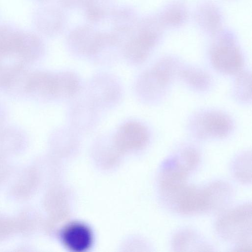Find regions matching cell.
I'll return each mask as SVG.
<instances>
[{
  "mask_svg": "<svg viewBox=\"0 0 252 252\" xmlns=\"http://www.w3.org/2000/svg\"><path fill=\"white\" fill-rule=\"evenodd\" d=\"M252 204L229 207L218 214L215 223L218 236L234 247L252 243Z\"/></svg>",
  "mask_w": 252,
  "mask_h": 252,
  "instance_id": "cell-2",
  "label": "cell"
},
{
  "mask_svg": "<svg viewBox=\"0 0 252 252\" xmlns=\"http://www.w3.org/2000/svg\"><path fill=\"white\" fill-rule=\"evenodd\" d=\"M59 99L66 100L76 96L82 89L79 76L69 71L58 72Z\"/></svg>",
  "mask_w": 252,
  "mask_h": 252,
  "instance_id": "cell-22",
  "label": "cell"
},
{
  "mask_svg": "<svg viewBox=\"0 0 252 252\" xmlns=\"http://www.w3.org/2000/svg\"><path fill=\"white\" fill-rule=\"evenodd\" d=\"M101 31L90 24L78 26L70 30L66 36V44L73 55L92 59L99 43Z\"/></svg>",
  "mask_w": 252,
  "mask_h": 252,
  "instance_id": "cell-7",
  "label": "cell"
},
{
  "mask_svg": "<svg viewBox=\"0 0 252 252\" xmlns=\"http://www.w3.org/2000/svg\"><path fill=\"white\" fill-rule=\"evenodd\" d=\"M157 16L164 28H177L186 23L188 11L184 3L174 0L165 5Z\"/></svg>",
  "mask_w": 252,
  "mask_h": 252,
  "instance_id": "cell-19",
  "label": "cell"
},
{
  "mask_svg": "<svg viewBox=\"0 0 252 252\" xmlns=\"http://www.w3.org/2000/svg\"><path fill=\"white\" fill-rule=\"evenodd\" d=\"M115 8L114 0H86L82 7L86 19L92 24L110 18Z\"/></svg>",
  "mask_w": 252,
  "mask_h": 252,
  "instance_id": "cell-20",
  "label": "cell"
},
{
  "mask_svg": "<svg viewBox=\"0 0 252 252\" xmlns=\"http://www.w3.org/2000/svg\"><path fill=\"white\" fill-rule=\"evenodd\" d=\"M171 248L175 252L213 251L214 247L196 231L182 228L175 232L171 238Z\"/></svg>",
  "mask_w": 252,
  "mask_h": 252,
  "instance_id": "cell-14",
  "label": "cell"
},
{
  "mask_svg": "<svg viewBox=\"0 0 252 252\" xmlns=\"http://www.w3.org/2000/svg\"><path fill=\"white\" fill-rule=\"evenodd\" d=\"M236 77L234 94L235 98L243 102L251 100V73L241 70Z\"/></svg>",
  "mask_w": 252,
  "mask_h": 252,
  "instance_id": "cell-24",
  "label": "cell"
},
{
  "mask_svg": "<svg viewBox=\"0 0 252 252\" xmlns=\"http://www.w3.org/2000/svg\"><path fill=\"white\" fill-rule=\"evenodd\" d=\"M201 161L199 151L188 146L165 158L159 167L158 184H172L187 181L189 176L198 167Z\"/></svg>",
  "mask_w": 252,
  "mask_h": 252,
  "instance_id": "cell-4",
  "label": "cell"
},
{
  "mask_svg": "<svg viewBox=\"0 0 252 252\" xmlns=\"http://www.w3.org/2000/svg\"><path fill=\"white\" fill-rule=\"evenodd\" d=\"M150 132L142 123L128 121L122 124L117 129L114 140L118 145L125 148L140 149L149 143Z\"/></svg>",
  "mask_w": 252,
  "mask_h": 252,
  "instance_id": "cell-9",
  "label": "cell"
},
{
  "mask_svg": "<svg viewBox=\"0 0 252 252\" xmlns=\"http://www.w3.org/2000/svg\"><path fill=\"white\" fill-rule=\"evenodd\" d=\"M25 89L48 99H58V72L39 71L30 75L26 80Z\"/></svg>",
  "mask_w": 252,
  "mask_h": 252,
  "instance_id": "cell-15",
  "label": "cell"
},
{
  "mask_svg": "<svg viewBox=\"0 0 252 252\" xmlns=\"http://www.w3.org/2000/svg\"><path fill=\"white\" fill-rule=\"evenodd\" d=\"M169 85L152 67L138 77L135 89L140 99L147 102H152L163 96Z\"/></svg>",
  "mask_w": 252,
  "mask_h": 252,
  "instance_id": "cell-10",
  "label": "cell"
},
{
  "mask_svg": "<svg viewBox=\"0 0 252 252\" xmlns=\"http://www.w3.org/2000/svg\"><path fill=\"white\" fill-rule=\"evenodd\" d=\"M25 47V32L0 26V58L13 56L23 60Z\"/></svg>",
  "mask_w": 252,
  "mask_h": 252,
  "instance_id": "cell-17",
  "label": "cell"
},
{
  "mask_svg": "<svg viewBox=\"0 0 252 252\" xmlns=\"http://www.w3.org/2000/svg\"></svg>",
  "mask_w": 252,
  "mask_h": 252,
  "instance_id": "cell-27",
  "label": "cell"
},
{
  "mask_svg": "<svg viewBox=\"0 0 252 252\" xmlns=\"http://www.w3.org/2000/svg\"><path fill=\"white\" fill-rule=\"evenodd\" d=\"M86 90L87 99L98 110L113 107L122 96V88L118 81L106 74L93 77Z\"/></svg>",
  "mask_w": 252,
  "mask_h": 252,
  "instance_id": "cell-6",
  "label": "cell"
},
{
  "mask_svg": "<svg viewBox=\"0 0 252 252\" xmlns=\"http://www.w3.org/2000/svg\"><path fill=\"white\" fill-rule=\"evenodd\" d=\"M206 213H221L229 207L234 191L232 185L223 180H216L203 187Z\"/></svg>",
  "mask_w": 252,
  "mask_h": 252,
  "instance_id": "cell-8",
  "label": "cell"
},
{
  "mask_svg": "<svg viewBox=\"0 0 252 252\" xmlns=\"http://www.w3.org/2000/svg\"><path fill=\"white\" fill-rule=\"evenodd\" d=\"M63 8L50 5L43 7L37 15L36 25L39 31L48 36H56L63 32L67 18Z\"/></svg>",
  "mask_w": 252,
  "mask_h": 252,
  "instance_id": "cell-12",
  "label": "cell"
},
{
  "mask_svg": "<svg viewBox=\"0 0 252 252\" xmlns=\"http://www.w3.org/2000/svg\"><path fill=\"white\" fill-rule=\"evenodd\" d=\"M190 88L205 91L211 86L212 80L205 71L193 66H181L178 75Z\"/></svg>",
  "mask_w": 252,
  "mask_h": 252,
  "instance_id": "cell-21",
  "label": "cell"
},
{
  "mask_svg": "<svg viewBox=\"0 0 252 252\" xmlns=\"http://www.w3.org/2000/svg\"><path fill=\"white\" fill-rule=\"evenodd\" d=\"M164 29L157 14L140 17L133 32L122 45V56L130 64L143 63L160 42Z\"/></svg>",
  "mask_w": 252,
  "mask_h": 252,
  "instance_id": "cell-1",
  "label": "cell"
},
{
  "mask_svg": "<svg viewBox=\"0 0 252 252\" xmlns=\"http://www.w3.org/2000/svg\"><path fill=\"white\" fill-rule=\"evenodd\" d=\"M231 173L239 183L250 185L252 182V156L250 151H245L237 155L231 164Z\"/></svg>",
  "mask_w": 252,
  "mask_h": 252,
  "instance_id": "cell-23",
  "label": "cell"
},
{
  "mask_svg": "<svg viewBox=\"0 0 252 252\" xmlns=\"http://www.w3.org/2000/svg\"><path fill=\"white\" fill-rule=\"evenodd\" d=\"M63 244L74 252H84L93 244V235L91 229L84 223L74 222L67 225L62 231Z\"/></svg>",
  "mask_w": 252,
  "mask_h": 252,
  "instance_id": "cell-13",
  "label": "cell"
},
{
  "mask_svg": "<svg viewBox=\"0 0 252 252\" xmlns=\"http://www.w3.org/2000/svg\"><path fill=\"white\" fill-rule=\"evenodd\" d=\"M0 65V87L7 85L15 76L16 69Z\"/></svg>",
  "mask_w": 252,
  "mask_h": 252,
  "instance_id": "cell-25",
  "label": "cell"
},
{
  "mask_svg": "<svg viewBox=\"0 0 252 252\" xmlns=\"http://www.w3.org/2000/svg\"><path fill=\"white\" fill-rule=\"evenodd\" d=\"M139 18L137 12L130 6L123 5L115 8L110 18L111 32L119 40L121 47L133 32Z\"/></svg>",
  "mask_w": 252,
  "mask_h": 252,
  "instance_id": "cell-11",
  "label": "cell"
},
{
  "mask_svg": "<svg viewBox=\"0 0 252 252\" xmlns=\"http://www.w3.org/2000/svg\"><path fill=\"white\" fill-rule=\"evenodd\" d=\"M189 128L197 139H220L232 132L234 123L232 119L223 112L205 110L194 114L190 118Z\"/></svg>",
  "mask_w": 252,
  "mask_h": 252,
  "instance_id": "cell-5",
  "label": "cell"
},
{
  "mask_svg": "<svg viewBox=\"0 0 252 252\" xmlns=\"http://www.w3.org/2000/svg\"><path fill=\"white\" fill-rule=\"evenodd\" d=\"M194 17L201 30L212 37L222 29L221 13L212 2L206 1L199 4L194 12Z\"/></svg>",
  "mask_w": 252,
  "mask_h": 252,
  "instance_id": "cell-16",
  "label": "cell"
},
{
  "mask_svg": "<svg viewBox=\"0 0 252 252\" xmlns=\"http://www.w3.org/2000/svg\"><path fill=\"white\" fill-rule=\"evenodd\" d=\"M213 38L210 57L213 67L226 75L237 74L240 72L244 64V58L234 33L222 29Z\"/></svg>",
  "mask_w": 252,
  "mask_h": 252,
  "instance_id": "cell-3",
  "label": "cell"
},
{
  "mask_svg": "<svg viewBox=\"0 0 252 252\" xmlns=\"http://www.w3.org/2000/svg\"><path fill=\"white\" fill-rule=\"evenodd\" d=\"M96 109L87 99L76 102L71 108L70 121L74 129L89 130L95 125L97 116Z\"/></svg>",
  "mask_w": 252,
  "mask_h": 252,
  "instance_id": "cell-18",
  "label": "cell"
},
{
  "mask_svg": "<svg viewBox=\"0 0 252 252\" xmlns=\"http://www.w3.org/2000/svg\"><path fill=\"white\" fill-rule=\"evenodd\" d=\"M86 0H58L60 6L65 9L82 8Z\"/></svg>",
  "mask_w": 252,
  "mask_h": 252,
  "instance_id": "cell-26",
  "label": "cell"
}]
</instances>
